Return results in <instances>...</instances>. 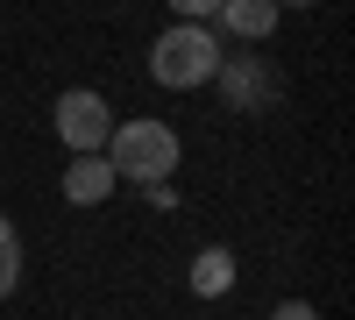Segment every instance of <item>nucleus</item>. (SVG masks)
I'll return each instance as SVG.
<instances>
[{
    "instance_id": "obj_1",
    "label": "nucleus",
    "mask_w": 355,
    "mask_h": 320,
    "mask_svg": "<svg viewBox=\"0 0 355 320\" xmlns=\"http://www.w3.org/2000/svg\"><path fill=\"white\" fill-rule=\"evenodd\" d=\"M220 28L214 22H171L164 36L150 43V78L164 93H199V85H214L220 71Z\"/></svg>"
},
{
    "instance_id": "obj_2",
    "label": "nucleus",
    "mask_w": 355,
    "mask_h": 320,
    "mask_svg": "<svg viewBox=\"0 0 355 320\" xmlns=\"http://www.w3.org/2000/svg\"><path fill=\"white\" fill-rule=\"evenodd\" d=\"M100 157L114 164V178L164 185L185 150H178V128H171V121H114V135H107V150H100Z\"/></svg>"
},
{
    "instance_id": "obj_3",
    "label": "nucleus",
    "mask_w": 355,
    "mask_h": 320,
    "mask_svg": "<svg viewBox=\"0 0 355 320\" xmlns=\"http://www.w3.org/2000/svg\"><path fill=\"white\" fill-rule=\"evenodd\" d=\"M57 142H64L71 157H85V150H107V135H114V107L93 93V85H71V93H57Z\"/></svg>"
},
{
    "instance_id": "obj_4",
    "label": "nucleus",
    "mask_w": 355,
    "mask_h": 320,
    "mask_svg": "<svg viewBox=\"0 0 355 320\" xmlns=\"http://www.w3.org/2000/svg\"><path fill=\"white\" fill-rule=\"evenodd\" d=\"M214 85H220V100L242 107V114H256V107L277 100V78H270V65H256V50H227L220 71H214Z\"/></svg>"
},
{
    "instance_id": "obj_5",
    "label": "nucleus",
    "mask_w": 355,
    "mask_h": 320,
    "mask_svg": "<svg viewBox=\"0 0 355 320\" xmlns=\"http://www.w3.org/2000/svg\"><path fill=\"white\" fill-rule=\"evenodd\" d=\"M277 15H284L277 0H220V15H214V22L227 28L234 43H249V50H256V43H270V28H277Z\"/></svg>"
},
{
    "instance_id": "obj_6",
    "label": "nucleus",
    "mask_w": 355,
    "mask_h": 320,
    "mask_svg": "<svg viewBox=\"0 0 355 320\" xmlns=\"http://www.w3.org/2000/svg\"><path fill=\"white\" fill-rule=\"evenodd\" d=\"M114 185H121V178H114V164H107L100 150H85V157L64 164V199H71V207H100Z\"/></svg>"
},
{
    "instance_id": "obj_7",
    "label": "nucleus",
    "mask_w": 355,
    "mask_h": 320,
    "mask_svg": "<svg viewBox=\"0 0 355 320\" xmlns=\"http://www.w3.org/2000/svg\"><path fill=\"white\" fill-rule=\"evenodd\" d=\"M227 285H234V249H220V242L199 249V256H192V292H199V299H220Z\"/></svg>"
},
{
    "instance_id": "obj_8",
    "label": "nucleus",
    "mask_w": 355,
    "mask_h": 320,
    "mask_svg": "<svg viewBox=\"0 0 355 320\" xmlns=\"http://www.w3.org/2000/svg\"><path fill=\"white\" fill-rule=\"evenodd\" d=\"M21 264H28V256H21V235H15V221L0 214V299L21 285Z\"/></svg>"
},
{
    "instance_id": "obj_9",
    "label": "nucleus",
    "mask_w": 355,
    "mask_h": 320,
    "mask_svg": "<svg viewBox=\"0 0 355 320\" xmlns=\"http://www.w3.org/2000/svg\"><path fill=\"white\" fill-rule=\"evenodd\" d=\"M171 15H178V22H214L220 0H171Z\"/></svg>"
},
{
    "instance_id": "obj_10",
    "label": "nucleus",
    "mask_w": 355,
    "mask_h": 320,
    "mask_svg": "<svg viewBox=\"0 0 355 320\" xmlns=\"http://www.w3.org/2000/svg\"><path fill=\"white\" fill-rule=\"evenodd\" d=\"M270 320H320V313H313V299H284Z\"/></svg>"
},
{
    "instance_id": "obj_11",
    "label": "nucleus",
    "mask_w": 355,
    "mask_h": 320,
    "mask_svg": "<svg viewBox=\"0 0 355 320\" xmlns=\"http://www.w3.org/2000/svg\"><path fill=\"white\" fill-rule=\"evenodd\" d=\"M277 8H313V0H277Z\"/></svg>"
}]
</instances>
